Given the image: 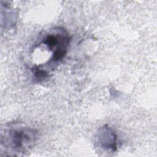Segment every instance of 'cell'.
<instances>
[{
	"label": "cell",
	"mask_w": 157,
	"mask_h": 157,
	"mask_svg": "<svg viewBox=\"0 0 157 157\" xmlns=\"http://www.w3.org/2000/svg\"><path fill=\"white\" fill-rule=\"evenodd\" d=\"M37 139V132L36 129L11 123L2 132L1 142L2 147L10 150V153L16 155L29 151L34 145Z\"/></svg>",
	"instance_id": "obj_1"
},
{
	"label": "cell",
	"mask_w": 157,
	"mask_h": 157,
	"mask_svg": "<svg viewBox=\"0 0 157 157\" xmlns=\"http://www.w3.org/2000/svg\"><path fill=\"white\" fill-rule=\"evenodd\" d=\"M70 39L67 31L61 28L54 29L53 32L47 34L44 37L42 43L52 52V61L53 62L60 61L65 56Z\"/></svg>",
	"instance_id": "obj_2"
},
{
	"label": "cell",
	"mask_w": 157,
	"mask_h": 157,
	"mask_svg": "<svg viewBox=\"0 0 157 157\" xmlns=\"http://www.w3.org/2000/svg\"><path fill=\"white\" fill-rule=\"evenodd\" d=\"M117 133L112 128L103 126L97 133L96 142L101 148L114 151L117 149Z\"/></svg>",
	"instance_id": "obj_3"
},
{
	"label": "cell",
	"mask_w": 157,
	"mask_h": 157,
	"mask_svg": "<svg viewBox=\"0 0 157 157\" xmlns=\"http://www.w3.org/2000/svg\"><path fill=\"white\" fill-rule=\"evenodd\" d=\"M32 72L35 79L39 82L44 80L45 78L48 77L47 72L44 69H40L39 67H34L32 69Z\"/></svg>",
	"instance_id": "obj_4"
}]
</instances>
